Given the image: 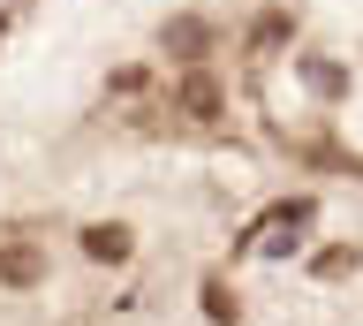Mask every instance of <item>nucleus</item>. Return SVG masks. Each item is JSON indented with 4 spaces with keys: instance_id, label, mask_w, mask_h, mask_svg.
<instances>
[{
    "instance_id": "obj_1",
    "label": "nucleus",
    "mask_w": 363,
    "mask_h": 326,
    "mask_svg": "<svg viewBox=\"0 0 363 326\" xmlns=\"http://www.w3.org/2000/svg\"><path fill=\"white\" fill-rule=\"evenodd\" d=\"M174 107H182L189 121H220V84L204 76V61H197V69H189V76L174 84Z\"/></svg>"
},
{
    "instance_id": "obj_2",
    "label": "nucleus",
    "mask_w": 363,
    "mask_h": 326,
    "mask_svg": "<svg viewBox=\"0 0 363 326\" xmlns=\"http://www.w3.org/2000/svg\"><path fill=\"white\" fill-rule=\"evenodd\" d=\"M0 281H8V288H38L45 281V251L38 243H0Z\"/></svg>"
},
{
    "instance_id": "obj_3",
    "label": "nucleus",
    "mask_w": 363,
    "mask_h": 326,
    "mask_svg": "<svg viewBox=\"0 0 363 326\" xmlns=\"http://www.w3.org/2000/svg\"><path fill=\"white\" fill-rule=\"evenodd\" d=\"M167 53H174V61H189V69L204 61V23H197V16H189V23H167Z\"/></svg>"
},
{
    "instance_id": "obj_4",
    "label": "nucleus",
    "mask_w": 363,
    "mask_h": 326,
    "mask_svg": "<svg viewBox=\"0 0 363 326\" xmlns=\"http://www.w3.org/2000/svg\"><path fill=\"white\" fill-rule=\"evenodd\" d=\"M84 251L113 266V258H129V235H121V228H91V235H84Z\"/></svg>"
}]
</instances>
